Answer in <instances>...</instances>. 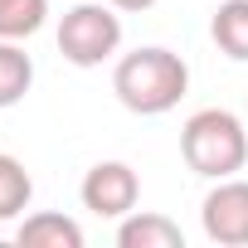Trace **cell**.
Returning <instances> with one entry per match:
<instances>
[{
	"label": "cell",
	"instance_id": "obj_1",
	"mask_svg": "<svg viewBox=\"0 0 248 248\" xmlns=\"http://www.w3.org/2000/svg\"><path fill=\"white\" fill-rule=\"evenodd\" d=\"M190 88V63L161 44H141L112 63V93L117 102L137 117H161L170 112Z\"/></svg>",
	"mask_w": 248,
	"mask_h": 248
},
{
	"label": "cell",
	"instance_id": "obj_2",
	"mask_svg": "<svg viewBox=\"0 0 248 248\" xmlns=\"http://www.w3.org/2000/svg\"><path fill=\"white\" fill-rule=\"evenodd\" d=\"M180 156L204 180H229L248 166V122L229 107H200L180 127Z\"/></svg>",
	"mask_w": 248,
	"mask_h": 248
},
{
	"label": "cell",
	"instance_id": "obj_3",
	"mask_svg": "<svg viewBox=\"0 0 248 248\" xmlns=\"http://www.w3.org/2000/svg\"><path fill=\"white\" fill-rule=\"evenodd\" d=\"M122 49V10L107 0H83L59 20V54L73 68H97Z\"/></svg>",
	"mask_w": 248,
	"mask_h": 248
},
{
	"label": "cell",
	"instance_id": "obj_4",
	"mask_svg": "<svg viewBox=\"0 0 248 248\" xmlns=\"http://www.w3.org/2000/svg\"><path fill=\"white\" fill-rule=\"evenodd\" d=\"M78 200H83V209L97 214V219H127V214L137 209V200H141V180H137V170H132L127 161H97V166L83 175Z\"/></svg>",
	"mask_w": 248,
	"mask_h": 248
},
{
	"label": "cell",
	"instance_id": "obj_5",
	"mask_svg": "<svg viewBox=\"0 0 248 248\" xmlns=\"http://www.w3.org/2000/svg\"><path fill=\"white\" fill-rule=\"evenodd\" d=\"M204 238L219 248H243L248 243V180H214V190L200 204Z\"/></svg>",
	"mask_w": 248,
	"mask_h": 248
},
{
	"label": "cell",
	"instance_id": "obj_6",
	"mask_svg": "<svg viewBox=\"0 0 248 248\" xmlns=\"http://www.w3.org/2000/svg\"><path fill=\"white\" fill-rule=\"evenodd\" d=\"M15 243H20V248H83V224L68 219V214L39 209V214H25V219H20Z\"/></svg>",
	"mask_w": 248,
	"mask_h": 248
},
{
	"label": "cell",
	"instance_id": "obj_7",
	"mask_svg": "<svg viewBox=\"0 0 248 248\" xmlns=\"http://www.w3.org/2000/svg\"><path fill=\"white\" fill-rule=\"evenodd\" d=\"M117 243L122 248H185V233L175 219L151 214V209H132L117 224Z\"/></svg>",
	"mask_w": 248,
	"mask_h": 248
},
{
	"label": "cell",
	"instance_id": "obj_8",
	"mask_svg": "<svg viewBox=\"0 0 248 248\" xmlns=\"http://www.w3.org/2000/svg\"><path fill=\"white\" fill-rule=\"evenodd\" d=\"M34 88V59L25 54V39H0V107L25 102Z\"/></svg>",
	"mask_w": 248,
	"mask_h": 248
},
{
	"label": "cell",
	"instance_id": "obj_9",
	"mask_svg": "<svg viewBox=\"0 0 248 248\" xmlns=\"http://www.w3.org/2000/svg\"><path fill=\"white\" fill-rule=\"evenodd\" d=\"M209 34L219 54H229L233 63H248V0H224L209 20Z\"/></svg>",
	"mask_w": 248,
	"mask_h": 248
},
{
	"label": "cell",
	"instance_id": "obj_10",
	"mask_svg": "<svg viewBox=\"0 0 248 248\" xmlns=\"http://www.w3.org/2000/svg\"><path fill=\"white\" fill-rule=\"evenodd\" d=\"M30 200H34V180H30L25 161H15V156L0 151V224L20 219L30 209Z\"/></svg>",
	"mask_w": 248,
	"mask_h": 248
},
{
	"label": "cell",
	"instance_id": "obj_11",
	"mask_svg": "<svg viewBox=\"0 0 248 248\" xmlns=\"http://www.w3.org/2000/svg\"><path fill=\"white\" fill-rule=\"evenodd\" d=\"M49 20V0H0V39H30Z\"/></svg>",
	"mask_w": 248,
	"mask_h": 248
},
{
	"label": "cell",
	"instance_id": "obj_12",
	"mask_svg": "<svg viewBox=\"0 0 248 248\" xmlns=\"http://www.w3.org/2000/svg\"><path fill=\"white\" fill-rule=\"evenodd\" d=\"M107 5H117L122 15H141V10H151L156 0H107Z\"/></svg>",
	"mask_w": 248,
	"mask_h": 248
}]
</instances>
